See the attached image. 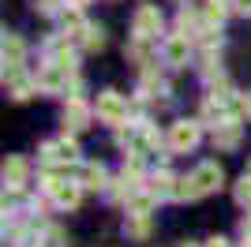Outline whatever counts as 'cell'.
Listing matches in <instances>:
<instances>
[{
	"mask_svg": "<svg viewBox=\"0 0 251 247\" xmlns=\"http://www.w3.org/2000/svg\"><path fill=\"white\" fill-rule=\"evenodd\" d=\"M94 113H98V120H105V124H113V127H120V124L127 120V101H124L116 90H105V94H98Z\"/></svg>",
	"mask_w": 251,
	"mask_h": 247,
	"instance_id": "1",
	"label": "cell"
},
{
	"mask_svg": "<svg viewBox=\"0 0 251 247\" xmlns=\"http://www.w3.org/2000/svg\"><path fill=\"white\" fill-rule=\"evenodd\" d=\"M225 173H221L218 161H202L195 173H191V184H195V195H210V191H218Z\"/></svg>",
	"mask_w": 251,
	"mask_h": 247,
	"instance_id": "2",
	"label": "cell"
},
{
	"mask_svg": "<svg viewBox=\"0 0 251 247\" xmlns=\"http://www.w3.org/2000/svg\"><path fill=\"white\" fill-rule=\"evenodd\" d=\"M188 52H191L188 34H173V38H165V45H161V56H165V64H173V68L188 64Z\"/></svg>",
	"mask_w": 251,
	"mask_h": 247,
	"instance_id": "3",
	"label": "cell"
},
{
	"mask_svg": "<svg viewBox=\"0 0 251 247\" xmlns=\"http://www.w3.org/2000/svg\"><path fill=\"white\" fill-rule=\"evenodd\" d=\"M68 72H72V68H64V64H45L42 68V75H38V86H42L45 94H60L64 86H68Z\"/></svg>",
	"mask_w": 251,
	"mask_h": 247,
	"instance_id": "4",
	"label": "cell"
},
{
	"mask_svg": "<svg viewBox=\"0 0 251 247\" xmlns=\"http://www.w3.org/2000/svg\"><path fill=\"white\" fill-rule=\"evenodd\" d=\"M169 143H173V150H191V146L199 143V124L195 120H176L173 131H169Z\"/></svg>",
	"mask_w": 251,
	"mask_h": 247,
	"instance_id": "5",
	"label": "cell"
},
{
	"mask_svg": "<svg viewBox=\"0 0 251 247\" xmlns=\"http://www.w3.org/2000/svg\"><path fill=\"white\" fill-rule=\"evenodd\" d=\"M4 82L11 86V98H19V101H26L34 90H42L38 79H26V75H23V68H4Z\"/></svg>",
	"mask_w": 251,
	"mask_h": 247,
	"instance_id": "6",
	"label": "cell"
},
{
	"mask_svg": "<svg viewBox=\"0 0 251 247\" xmlns=\"http://www.w3.org/2000/svg\"><path fill=\"white\" fill-rule=\"evenodd\" d=\"M131 26H135L139 38H154V34L161 30V11H157V8H139Z\"/></svg>",
	"mask_w": 251,
	"mask_h": 247,
	"instance_id": "7",
	"label": "cell"
},
{
	"mask_svg": "<svg viewBox=\"0 0 251 247\" xmlns=\"http://www.w3.org/2000/svg\"><path fill=\"white\" fill-rule=\"evenodd\" d=\"M86 120H90V109H86V105L79 101V98H72V105L64 109V124H68L72 131H83V127H86Z\"/></svg>",
	"mask_w": 251,
	"mask_h": 247,
	"instance_id": "8",
	"label": "cell"
},
{
	"mask_svg": "<svg viewBox=\"0 0 251 247\" xmlns=\"http://www.w3.org/2000/svg\"><path fill=\"white\" fill-rule=\"evenodd\" d=\"M214 146H218V150H232V146H240V127H236L232 120L218 124V131H214Z\"/></svg>",
	"mask_w": 251,
	"mask_h": 247,
	"instance_id": "9",
	"label": "cell"
},
{
	"mask_svg": "<svg viewBox=\"0 0 251 247\" xmlns=\"http://www.w3.org/2000/svg\"><path fill=\"white\" fill-rule=\"evenodd\" d=\"M23 38L19 34H8L4 38V68H23Z\"/></svg>",
	"mask_w": 251,
	"mask_h": 247,
	"instance_id": "10",
	"label": "cell"
},
{
	"mask_svg": "<svg viewBox=\"0 0 251 247\" xmlns=\"http://www.w3.org/2000/svg\"><path fill=\"white\" fill-rule=\"evenodd\" d=\"M23 180H26V161H23V157H11V161L4 165V184L23 187Z\"/></svg>",
	"mask_w": 251,
	"mask_h": 247,
	"instance_id": "11",
	"label": "cell"
},
{
	"mask_svg": "<svg viewBox=\"0 0 251 247\" xmlns=\"http://www.w3.org/2000/svg\"><path fill=\"white\" fill-rule=\"evenodd\" d=\"M75 184H83V187H105V169H101V165H83L79 176H75Z\"/></svg>",
	"mask_w": 251,
	"mask_h": 247,
	"instance_id": "12",
	"label": "cell"
},
{
	"mask_svg": "<svg viewBox=\"0 0 251 247\" xmlns=\"http://www.w3.org/2000/svg\"><path fill=\"white\" fill-rule=\"evenodd\" d=\"M154 202H157V195H154V191H135V195L127 198V206H131V214H143V217H150Z\"/></svg>",
	"mask_w": 251,
	"mask_h": 247,
	"instance_id": "13",
	"label": "cell"
},
{
	"mask_svg": "<svg viewBox=\"0 0 251 247\" xmlns=\"http://www.w3.org/2000/svg\"><path fill=\"white\" fill-rule=\"evenodd\" d=\"M60 23H64V30H72V38L86 34V23H83V15H79V8H68V11L60 15Z\"/></svg>",
	"mask_w": 251,
	"mask_h": 247,
	"instance_id": "14",
	"label": "cell"
},
{
	"mask_svg": "<svg viewBox=\"0 0 251 247\" xmlns=\"http://www.w3.org/2000/svg\"><path fill=\"white\" fill-rule=\"evenodd\" d=\"M79 187H83V184H60L52 195H56V202H60V206H75L79 198H83V191H79Z\"/></svg>",
	"mask_w": 251,
	"mask_h": 247,
	"instance_id": "15",
	"label": "cell"
},
{
	"mask_svg": "<svg viewBox=\"0 0 251 247\" xmlns=\"http://www.w3.org/2000/svg\"><path fill=\"white\" fill-rule=\"evenodd\" d=\"M173 187H176V176L161 173V176H154V184H150V191H154L157 198H173Z\"/></svg>",
	"mask_w": 251,
	"mask_h": 247,
	"instance_id": "16",
	"label": "cell"
},
{
	"mask_svg": "<svg viewBox=\"0 0 251 247\" xmlns=\"http://www.w3.org/2000/svg\"><path fill=\"white\" fill-rule=\"evenodd\" d=\"M127 56H131V60H139V64H147L150 60V45H147V38H131V45H127Z\"/></svg>",
	"mask_w": 251,
	"mask_h": 247,
	"instance_id": "17",
	"label": "cell"
},
{
	"mask_svg": "<svg viewBox=\"0 0 251 247\" xmlns=\"http://www.w3.org/2000/svg\"><path fill=\"white\" fill-rule=\"evenodd\" d=\"M83 45H86V49H101V45H105V34L98 30V26H86V34H83Z\"/></svg>",
	"mask_w": 251,
	"mask_h": 247,
	"instance_id": "18",
	"label": "cell"
},
{
	"mask_svg": "<svg viewBox=\"0 0 251 247\" xmlns=\"http://www.w3.org/2000/svg\"><path fill=\"white\" fill-rule=\"evenodd\" d=\"M221 19H225V8H221L218 0H210L206 4V23L210 26H221Z\"/></svg>",
	"mask_w": 251,
	"mask_h": 247,
	"instance_id": "19",
	"label": "cell"
},
{
	"mask_svg": "<svg viewBox=\"0 0 251 247\" xmlns=\"http://www.w3.org/2000/svg\"><path fill=\"white\" fill-rule=\"evenodd\" d=\"M127 232H131V236H147V232H150L147 217H143V214H135L131 221H127Z\"/></svg>",
	"mask_w": 251,
	"mask_h": 247,
	"instance_id": "20",
	"label": "cell"
},
{
	"mask_svg": "<svg viewBox=\"0 0 251 247\" xmlns=\"http://www.w3.org/2000/svg\"><path fill=\"white\" fill-rule=\"evenodd\" d=\"M236 202H240V206H251V176H244L240 184H236Z\"/></svg>",
	"mask_w": 251,
	"mask_h": 247,
	"instance_id": "21",
	"label": "cell"
},
{
	"mask_svg": "<svg viewBox=\"0 0 251 247\" xmlns=\"http://www.w3.org/2000/svg\"><path fill=\"white\" fill-rule=\"evenodd\" d=\"M56 8H60V0H38V11H45V15L56 11Z\"/></svg>",
	"mask_w": 251,
	"mask_h": 247,
	"instance_id": "22",
	"label": "cell"
},
{
	"mask_svg": "<svg viewBox=\"0 0 251 247\" xmlns=\"http://www.w3.org/2000/svg\"><path fill=\"white\" fill-rule=\"evenodd\" d=\"M202 247H232V244H229V240H221V236H214V240H206Z\"/></svg>",
	"mask_w": 251,
	"mask_h": 247,
	"instance_id": "23",
	"label": "cell"
},
{
	"mask_svg": "<svg viewBox=\"0 0 251 247\" xmlns=\"http://www.w3.org/2000/svg\"><path fill=\"white\" fill-rule=\"evenodd\" d=\"M236 11H244V15H251V0H236Z\"/></svg>",
	"mask_w": 251,
	"mask_h": 247,
	"instance_id": "24",
	"label": "cell"
},
{
	"mask_svg": "<svg viewBox=\"0 0 251 247\" xmlns=\"http://www.w3.org/2000/svg\"><path fill=\"white\" fill-rule=\"evenodd\" d=\"M244 236H251V217H244Z\"/></svg>",
	"mask_w": 251,
	"mask_h": 247,
	"instance_id": "25",
	"label": "cell"
},
{
	"mask_svg": "<svg viewBox=\"0 0 251 247\" xmlns=\"http://www.w3.org/2000/svg\"><path fill=\"white\" fill-rule=\"evenodd\" d=\"M68 4H72V8H83V4H90V0H68Z\"/></svg>",
	"mask_w": 251,
	"mask_h": 247,
	"instance_id": "26",
	"label": "cell"
},
{
	"mask_svg": "<svg viewBox=\"0 0 251 247\" xmlns=\"http://www.w3.org/2000/svg\"><path fill=\"white\" fill-rule=\"evenodd\" d=\"M244 176H251V161H248V173H244Z\"/></svg>",
	"mask_w": 251,
	"mask_h": 247,
	"instance_id": "27",
	"label": "cell"
},
{
	"mask_svg": "<svg viewBox=\"0 0 251 247\" xmlns=\"http://www.w3.org/2000/svg\"><path fill=\"white\" fill-rule=\"evenodd\" d=\"M184 247H195V244H184Z\"/></svg>",
	"mask_w": 251,
	"mask_h": 247,
	"instance_id": "28",
	"label": "cell"
}]
</instances>
